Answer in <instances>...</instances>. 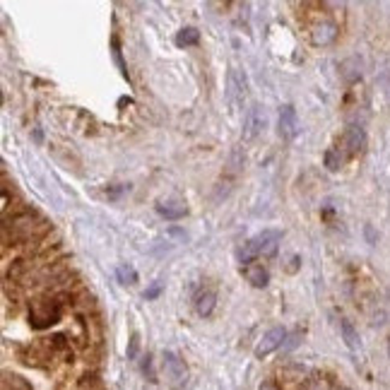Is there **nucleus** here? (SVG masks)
<instances>
[{
    "label": "nucleus",
    "mask_w": 390,
    "mask_h": 390,
    "mask_svg": "<svg viewBox=\"0 0 390 390\" xmlns=\"http://www.w3.org/2000/svg\"><path fill=\"white\" fill-rule=\"evenodd\" d=\"M51 224L46 217H41L37 210L22 207L15 210L13 217L3 219V246H25L32 241H39L48 234Z\"/></svg>",
    "instance_id": "f257e3e1"
},
{
    "label": "nucleus",
    "mask_w": 390,
    "mask_h": 390,
    "mask_svg": "<svg viewBox=\"0 0 390 390\" xmlns=\"http://www.w3.org/2000/svg\"><path fill=\"white\" fill-rule=\"evenodd\" d=\"M65 301L63 297H56V294H44V297L34 299L30 304V325L34 330H46V327L56 325L63 318Z\"/></svg>",
    "instance_id": "f03ea898"
},
{
    "label": "nucleus",
    "mask_w": 390,
    "mask_h": 390,
    "mask_svg": "<svg viewBox=\"0 0 390 390\" xmlns=\"http://www.w3.org/2000/svg\"><path fill=\"white\" fill-rule=\"evenodd\" d=\"M282 241V234L277 229H265L256 234L253 239H248L244 248L239 251V260L244 265L256 263V258H273L277 253V246Z\"/></svg>",
    "instance_id": "7ed1b4c3"
},
{
    "label": "nucleus",
    "mask_w": 390,
    "mask_h": 390,
    "mask_svg": "<svg viewBox=\"0 0 390 390\" xmlns=\"http://www.w3.org/2000/svg\"><path fill=\"white\" fill-rule=\"evenodd\" d=\"M162 371H164V378H167V383L171 388H181L186 381H188V369H186V361L181 359L176 352H164Z\"/></svg>",
    "instance_id": "20e7f679"
},
{
    "label": "nucleus",
    "mask_w": 390,
    "mask_h": 390,
    "mask_svg": "<svg viewBox=\"0 0 390 390\" xmlns=\"http://www.w3.org/2000/svg\"><path fill=\"white\" fill-rule=\"evenodd\" d=\"M337 37H340V27L332 20H316L308 27V39L313 46H330Z\"/></svg>",
    "instance_id": "39448f33"
},
{
    "label": "nucleus",
    "mask_w": 390,
    "mask_h": 390,
    "mask_svg": "<svg viewBox=\"0 0 390 390\" xmlns=\"http://www.w3.org/2000/svg\"><path fill=\"white\" fill-rule=\"evenodd\" d=\"M366 147V133L364 128L359 126H349L347 130H344L342 135V147L340 152L344 155V160H352V157H357L361 150Z\"/></svg>",
    "instance_id": "423d86ee"
},
{
    "label": "nucleus",
    "mask_w": 390,
    "mask_h": 390,
    "mask_svg": "<svg viewBox=\"0 0 390 390\" xmlns=\"http://www.w3.org/2000/svg\"><path fill=\"white\" fill-rule=\"evenodd\" d=\"M287 340V330L285 327H270L268 332L263 335V340L258 342V347H256V357L258 359H263V357H268V354H273L275 349H280L282 344H285Z\"/></svg>",
    "instance_id": "0eeeda50"
},
{
    "label": "nucleus",
    "mask_w": 390,
    "mask_h": 390,
    "mask_svg": "<svg viewBox=\"0 0 390 390\" xmlns=\"http://www.w3.org/2000/svg\"><path fill=\"white\" fill-rule=\"evenodd\" d=\"M277 130H280L282 140H294L299 133V118H297V109L292 104H285L280 109V123H277Z\"/></svg>",
    "instance_id": "6e6552de"
},
{
    "label": "nucleus",
    "mask_w": 390,
    "mask_h": 390,
    "mask_svg": "<svg viewBox=\"0 0 390 390\" xmlns=\"http://www.w3.org/2000/svg\"><path fill=\"white\" fill-rule=\"evenodd\" d=\"M265 128V111L263 106L253 104L246 114V123H244V138L246 140H256Z\"/></svg>",
    "instance_id": "1a4fd4ad"
},
{
    "label": "nucleus",
    "mask_w": 390,
    "mask_h": 390,
    "mask_svg": "<svg viewBox=\"0 0 390 390\" xmlns=\"http://www.w3.org/2000/svg\"><path fill=\"white\" fill-rule=\"evenodd\" d=\"M155 210L160 217L169 219V222H176V219H183L186 214H188V207L181 200H160L155 205Z\"/></svg>",
    "instance_id": "9d476101"
},
{
    "label": "nucleus",
    "mask_w": 390,
    "mask_h": 390,
    "mask_svg": "<svg viewBox=\"0 0 390 390\" xmlns=\"http://www.w3.org/2000/svg\"><path fill=\"white\" fill-rule=\"evenodd\" d=\"M244 277L248 282H251L256 290H263V287H268V282H270V273H268V268H265L263 263H251V265H244Z\"/></svg>",
    "instance_id": "9b49d317"
},
{
    "label": "nucleus",
    "mask_w": 390,
    "mask_h": 390,
    "mask_svg": "<svg viewBox=\"0 0 390 390\" xmlns=\"http://www.w3.org/2000/svg\"><path fill=\"white\" fill-rule=\"evenodd\" d=\"M214 304H217V294H214V290H210V287H205V290H200L195 294V311H197V316H202V318L212 316Z\"/></svg>",
    "instance_id": "f8f14e48"
},
{
    "label": "nucleus",
    "mask_w": 390,
    "mask_h": 390,
    "mask_svg": "<svg viewBox=\"0 0 390 390\" xmlns=\"http://www.w3.org/2000/svg\"><path fill=\"white\" fill-rule=\"evenodd\" d=\"M246 97V75L241 70H236V67H231L229 70V99L234 101H241Z\"/></svg>",
    "instance_id": "ddd939ff"
},
{
    "label": "nucleus",
    "mask_w": 390,
    "mask_h": 390,
    "mask_svg": "<svg viewBox=\"0 0 390 390\" xmlns=\"http://www.w3.org/2000/svg\"><path fill=\"white\" fill-rule=\"evenodd\" d=\"M176 46L178 48H186V46H195L197 41H200V32L195 30V27H183L178 34H176Z\"/></svg>",
    "instance_id": "4468645a"
},
{
    "label": "nucleus",
    "mask_w": 390,
    "mask_h": 390,
    "mask_svg": "<svg viewBox=\"0 0 390 390\" xmlns=\"http://www.w3.org/2000/svg\"><path fill=\"white\" fill-rule=\"evenodd\" d=\"M323 162H325L327 171H337V169H340L347 160H344V155L340 152V147H330V150L325 152V160Z\"/></svg>",
    "instance_id": "2eb2a0df"
},
{
    "label": "nucleus",
    "mask_w": 390,
    "mask_h": 390,
    "mask_svg": "<svg viewBox=\"0 0 390 390\" xmlns=\"http://www.w3.org/2000/svg\"><path fill=\"white\" fill-rule=\"evenodd\" d=\"M340 330H342L344 344H347L349 349H357V347H359V335H357V330H354V325L349 323V320H342V323H340Z\"/></svg>",
    "instance_id": "dca6fc26"
},
{
    "label": "nucleus",
    "mask_w": 390,
    "mask_h": 390,
    "mask_svg": "<svg viewBox=\"0 0 390 390\" xmlns=\"http://www.w3.org/2000/svg\"><path fill=\"white\" fill-rule=\"evenodd\" d=\"M116 277L121 285H135V282H138V270H135L133 265H118Z\"/></svg>",
    "instance_id": "f3484780"
},
{
    "label": "nucleus",
    "mask_w": 390,
    "mask_h": 390,
    "mask_svg": "<svg viewBox=\"0 0 390 390\" xmlns=\"http://www.w3.org/2000/svg\"><path fill=\"white\" fill-rule=\"evenodd\" d=\"M304 390H335L330 386V381L323 376H313V378H308L306 383H304Z\"/></svg>",
    "instance_id": "a211bd4d"
},
{
    "label": "nucleus",
    "mask_w": 390,
    "mask_h": 390,
    "mask_svg": "<svg viewBox=\"0 0 390 390\" xmlns=\"http://www.w3.org/2000/svg\"><path fill=\"white\" fill-rule=\"evenodd\" d=\"M111 48H114V60H116L118 70L123 72V77H128V67H126V63H123V53H121V44H118V37L111 39Z\"/></svg>",
    "instance_id": "6ab92c4d"
},
{
    "label": "nucleus",
    "mask_w": 390,
    "mask_h": 390,
    "mask_svg": "<svg viewBox=\"0 0 390 390\" xmlns=\"http://www.w3.org/2000/svg\"><path fill=\"white\" fill-rule=\"evenodd\" d=\"M138 349H140V335L138 332H133V335H130V342H128V359L138 357Z\"/></svg>",
    "instance_id": "aec40b11"
},
{
    "label": "nucleus",
    "mask_w": 390,
    "mask_h": 390,
    "mask_svg": "<svg viewBox=\"0 0 390 390\" xmlns=\"http://www.w3.org/2000/svg\"><path fill=\"white\" fill-rule=\"evenodd\" d=\"M143 374L150 378L152 383L157 381V374H155V366H152V357H150V354H147V357L143 359Z\"/></svg>",
    "instance_id": "412c9836"
},
{
    "label": "nucleus",
    "mask_w": 390,
    "mask_h": 390,
    "mask_svg": "<svg viewBox=\"0 0 390 390\" xmlns=\"http://www.w3.org/2000/svg\"><path fill=\"white\" fill-rule=\"evenodd\" d=\"M126 190H130V186H123V183H118L116 188H109V190H106V195H109L111 200H116V197H121V193H126Z\"/></svg>",
    "instance_id": "4be33fe9"
},
{
    "label": "nucleus",
    "mask_w": 390,
    "mask_h": 390,
    "mask_svg": "<svg viewBox=\"0 0 390 390\" xmlns=\"http://www.w3.org/2000/svg\"><path fill=\"white\" fill-rule=\"evenodd\" d=\"M160 292H162V282H155V285H152L150 290L145 292V299H147V301H152V299L160 297Z\"/></svg>",
    "instance_id": "5701e85b"
},
{
    "label": "nucleus",
    "mask_w": 390,
    "mask_h": 390,
    "mask_svg": "<svg viewBox=\"0 0 390 390\" xmlns=\"http://www.w3.org/2000/svg\"><path fill=\"white\" fill-rule=\"evenodd\" d=\"M258 390H280V386H277L275 381H265V383H260Z\"/></svg>",
    "instance_id": "b1692460"
},
{
    "label": "nucleus",
    "mask_w": 390,
    "mask_h": 390,
    "mask_svg": "<svg viewBox=\"0 0 390 390\" xmlns=\"http://www.w3.org/2000/svg\"><path fill=\"white\" fill-rule=\"evenodd\" d=\"M335 390H349V388H342V386H340V388H335Z\"/></svg>",
    "instance_id": "393cba45"
}]
</instances>
